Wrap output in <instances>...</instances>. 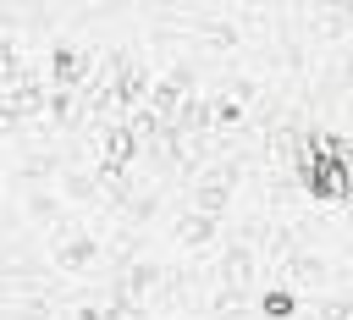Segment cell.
Segmentation results:
<instances>
[{
    "mask_svg": "<svg viewBox=\"0 0 353 320\" xmlns=\"http://www.w3.org/2000/svg\"><path fill=\"white\" fill-rule=\"evenodd\" d=\"M215 232H221V221H215V215H199V210H182V215L171 221L176 248H210V243H215Z\"/></svg>",
    "mask_w": 353,
    "mask_h": 320,
    "instance_id": "obj_1",
    "label": "cell"
},
{
    "mask_svg": "<svg viewBox=\"0 0 353 320\" xmlns=\"http://www.w3.org/2000/svg\"><path fill=\"white\" fill-rule=\"evenodd\" d=\"M292 309H298V298H292V292H265V314H270V320H287Z\"/></svg>",
    "mask_w": 353,
    "mask_h": 320,
    "instance_id": "obj_2",
    "label": "cell"
}]
</instances>
